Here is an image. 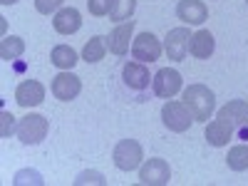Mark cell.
I'll return each instance as SVG.
<instances>
[{"instance_id":"cell-3","label":"cell","mask_w":248,"mask_h":186,"mask_svg":"<svg viewBox=\"0 0 248 186\" xmlns=\"http://www.w3.org/2000/svg\"><path fill=\"white\" fill-rule=\"evenodd\" d=\"M112 159H114V167L122 169V171H134L141 167V159H144V152H141V144L137 139H122L114 152H112Z\"/></svg>"},{"instance_id":"cell-23","label":"cell","mask_w":248,"mask_h":186,"mask_svg":"<svg viewBox=\"0 0 248 186\" xmlns=\"http://www.w3.org/2000/svg\"><path fill=\"white\" fill-rule=\"evenodd\" d=\"M87 8H90V13H92V15L105 17V15H109L112 0H87Z\"/></svg>"},{"instance_id":"cell-8","label":"cell","mask_w":248,"mask_h":186,"mask_svg":"<svg viewBox=\"0 0 248 186\" xmlns=\"http://www.w3.org/2000/svg\"><path fill=\"white\" fill-rule=\"evenodd\" d=\"M122 79L132 92H144V90H149L154 77L149 75L144 62H127V65L122 67Z\"/></svg>"},{"instance_id":"cell-15","label":"cell","mask_w":248,"mask_h":186,"mask_svg":"<svg viewBox=\"0 0 248 186\" xmlns=\"http://www.w3.org/2000/svg\"><path fill=\"white\" fill-rule=\"evenodd\" d=\"M52 28L60 32V35H75L79 28H82V15L77 8H60L55 13V20H52Z\"/></svg>"},{"instance_id":"cell-14","label":"cell","mask_w":248,"mask_h":186,"mask_svg":"<svg viewBox=\"0 0 248 186\" xmlns=\"http://www.w3.org/2000/svg\"><path fill=\"white\" fill-rule=\"evenodd\" d=\"M176 17L186 25H201L209 20V8L203 5V0H179Z\"/></svg>"},{"instance_id":"cell-18","label":"cell","mask_w":248,"mask_h":186,"mask_svg":"<svg viewBox=\"0 0 248 186\" xmlns=\"http://www.w3.org/2000/svg\"><path fill=\"white\" fill-rule=\"evenodd\" d=\"M105 55H107V37H102V35L90 37L87 43H85V47H82V60H85L87 65L99 62Z\"/></svg>"},{"instance_id":"cell-7","label":"cell","mask_w":248,"mask_h":186,"mask_svg":"<svg viewBox=\"0 0 248 186\" xmlns=\"http://www.w3.org/2000/svg\"><path fill=\"white\" fill-rule=\"evenodd\" d=\"M161 52H164V47H161L159 37L154 32H141V35L134 37V43H132V57L137 62H144V65L159 60Z\"/></svg>"},{"instance_id":"cell-19","label":"cell","mask_w":248,"mask_h":186,"mask_svg":"<svg viewBox=\"0 0 248 186\" xmlns=\"http://www.w3.org/2000/svg\"><path fill=\"white\" fill-rule=\"evenodd\" d=\"M50 62L55 67H60V70H72L77 65V52L70 45H57L50 52Z\"/></svg>"},{"instance_id":"cell-27","label":"cell","mask_w":248,"mask_h":186,"mask_svg":"<svg viewBox=\"0 0 248 186\" xmlns=\"http://www.w3.org/2000/svg\"><path fill=\"white\" fill-rule=\"evenodd\" d=\"M0 3H3V5H15L17 0H0Z\"/></svg>"},{"instance_id":"cell-24","label":"cell","mask_w":248,"mask_h":186,"mask_svg":"<svg viewBox=\"0 0 248 186\" xmlns=\"http://www.w3.org/2000/svg\"><path fill=\"white\" fill-rule=\"evenodd\" d=\"M75 184H77V186H82V184H99V186H105L107 181H105V176H102L99 171H82V174L75 179Z\"/></svg>"},{"instance_id":"cell-9","label":"cell","mask_w":248,"mask_h":186,"mask_svg":"<svg viewBox=\"0 0 248 186\" xmlns=\"http://www.w3.org/2000/svg\"><path fill=\"white\" fill-rule=\"evenodd\" d=\"M152 87H154V94L156 97H164V99H171L179 90H181V75L174 70V67H161L154 79H152Z\"/></svg>"},{"instance_id":"cell-6","label":"cell","mask_w":248,"mask_h":186,"mask_svg":"<svg viewBox=\"0 0 248 186\" xmlns=\"http://www.w3.org/2000/svg\"><path fill=\"white\" fill-rule=\"evenodd\" d=\"M169 179H171V169H169L167 159H159V156L147 159L139 169V181L147 186H167Z\"/></svg>"},{"instance_id":"cell-26","label":"cell","mask_w":248,"mask_h":186,"mask_svg":"<svg viewBox=\"0 0 248 186\" xmlns=\"http://www.w3.org/2000/svg\"><path fill=\"white\" fill-rule=\"evenodd\" d=\"M13 132H17L15 127V117L10 112H3V129H0V137H10Z\"/></svg>"},{"instance_id":"cell-2","label":"cell","mask_w":248,"mask_h":186,"mask_svg":"<svg viewBox=\"0 0 248 186\" xmlns=\"http://www.w3.org/2000/svg\"><path fill=\"white\" fill-rule=\"evenodd\" d=\"M218 119H223L231 127L233 137L238 139H248V102L243 99H231L229 105H223L216 114Z\"/></svg>"},{"instance_id":"cell-5","label":"cell","mask_w":248,"mask_h":186,"mask_svg":"<svg viewBox=\"0 0 248 186\" xmlns=\"http://www.w3.org/2000/svg\"><path fill=\"white\" fill-rule=\"evenodd\" d=\"M161 122H164V127H167L169 132H176V134H181V132H186V129L191 127L194 117H191L189 107H186L184 102L169 99L167 105L161 107Z\"/></svg>"},{"instance_id":"cell-13","label":"cell","mask_w":248,"mask_h":186,"mask_svg":"<svg viewBox=\"0 0 248 186\" xmlns=\"http://www.w3.org/2000/svg\"><path fill=\"white\" fill-rule=\"evenodd\" d=\"M189 43H191L189 28H174L164 40V52L169 55V60H184L189 55Z\"/></svg>"},{"instance_id":"cell-4","label":"cell","mask_w":248,"mask_h":186,"mask_svg":"<svg viewBox=\"0 0 248 186\" xmlns=\"http://www.w3.org/2000/svg\"><path fill=\"white\" fill-rule=\"evenodd\" d=\"M50 132V119L43 114H25L17 122V139L23 144H40Z\"/></svg>"},{"instance_id":"cell-17","label":"cell","mask_w":248,"mask_h":186,"mask_svg":"<svg viewBox=\"0 0 248 186\" xmlns=\"http://www.w3.org/2000/svg\"><path fill=\"white\" fill-rule=\"evenodd\" d=\"M231 139H233V132L223 119L216 117L214 122H209V127H206V141H209L211 147H226Z\"/></svg>"},{"instance_id":"cell-20","label":"cell","mask_w":248,"mask_h":186,"mask_svg":"<svg viewBox=\"0 0 248 186\" xmlns=\"http://www.w3.org/2000/svg\"><path fill=\"white\" fill-rule=\"evenodd\" d=\"M23 52H25V40H23V37H17V35L3 37V43H0V57H3L5 62L17 60Z\"/></svg>"},{"instance_id":"cell-16","label":"cell","mask_w":248,"mask_h":186,"mask_svg":"<svg viewBox=\"0 0 248 186\" xmlns=\"http://www.w3.org/2000/svg\"><path fill=\"white\" fill-rule=\"evenodd\" d=\"M214 47H216V40L209 30H196L191 35V43H189V52L196 57V60H209L214 55Z\"/></svg>"},{"instance_id":"cell-21","label":"cell","mask_w":248,"mask_h":186,"mask_svg":"<svg viewBox=\"0 0 248 186\" xmlns=\"http://www.w3.org/2000/svg\"><path fill=\"white\" fill-rule=\"evenodd\" d=\"M226 164H229L231 171H246L248 169V144H236V147H231L229 156H226Z\"/></svg>"},{"instance_id":"cell-10","label":"cell","mask_w":248,"mask_h":186,"mask_svg":"<svg viewBox=\"0 0 248 186\" xmlns=\"http://www.w3.org/2000/svg\"><path fill=\"white\" fill-rule=\"evenodd\" d=\"M132 32H134V20H124V23H119L109 35H107V50L112 52V55H127L129 52V45L134 43V37H132Z\"/></svg>"},{"instance_id":"cell-12","label":"cell","mask_w":248,"mask_h":186,"mask_svg":"<svg viewBox=\"0 0 248 186\" xmlns=\"http://www.w3.org/2000/svg\"><path fill=\"white\" fill-rule=\"evenodd\" d=\"M52 94L60 99V102H72L79 92H82V79L77 75H72L70 70L67 72H60L57 77H52Z\"/></svg>"},{"instance_id":"cell-22","label":"cell","mask_w":248,"mask_h":186,"mask_svg":"<svg viewBox=\"0 0 248 186\" xmlns=\"http://www.w3.org/2000/svg\"><path fill=\"white\" fill-rule=\"evenodd\" d=\"M134 10H137V0H112L109 20H114V23H124V20H132Z\"/></svg>"},{"instance_id":"cell-28","label":"cell","mask_w":248,"mask_h":186,"mask_svg":"<svg viewBox=\"0 0 248 186\" xmlns=\"http://www.w3.org/2000/svg\"><path fill=\"white\" fill-rule=\"evenodd\" d=\"M246 5H248V0H246Z\"/></svg>"},{"instance_id":"cell-11","label":"cell","mask_w":248,"mask_h":186,"mask_svg":"<svg viewBox=\"0 0 248 186\" xmlns=\"http://www.w3.org/2000/svg\"><path fill=\"white\" fill-rule=\"evenodd\" d=\"M15 102L20 107H25V109L43 105L45 102V85L37 82V79H23L17 85V90H15Z\"/></svg>"},{"instance_id":"cell-25","label":"cell","mask_w":248,"mask_h":186,"mask_svg":"<svg viewBox=\"0 0 248 186\" xmlns=\"http://www.w3.org/2000/svg\"><path fill=\"white\" fill-rule=\"evenodd\" d=\"M62 3L65 0H35V8H37V13L50 15V13H57L62 8Z\"/></svg>"},{"instance_id":"cell-1","label":"cell","mask_w":248,"mask_h":186,"mask_svg":"<svg viewBox=\"0 0 248 186\" xmlns=\"http://www.w3.org/2000/svg\"><path fill=\"white\" fill-rule=\"evenodd\" d=\"M184 105L189 107L194 122H209V117L216 109V94L206 85H189L184 90Z\"/></svg>"}]
</instances>
